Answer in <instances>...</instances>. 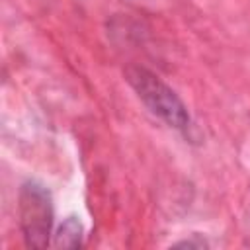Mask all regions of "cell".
Here are the masks:
<instances>
[{"label": "cell", "mask_w": 250, "mask_h": 250, "mask_svg": "<svg viewBox=\"0 0 250 250\" xmlns=\"http://www.w3.org/2000/svg\"><path fill=\"white\" fill-rule=\"evenodd\" d=\"M127 80L137 90L139 98L150 107L152 113L162 117L172 127L184 129L189 123V115L184 107V104L178 100V96L162 84L154 74L143 70V68H131L127 70Z\"/></svg>", "instance_id": "1"}, {"label": "cell", "mask_w": 250, "mask_h": 250, "mask_svg": "<svg viewBox=\"0 0 250 250\" xmlns=\"http://www.w3.org/2000/svg\"><path fill=\"white\" fill-rule=\"evenodd\" d=\"M20 225L27 246L45 248L53 225L49 191L39 184H25L20 191Z\"/></svg>", "instance_id": "2"}, {"label": "cell", "mask_w": 250, "mask_h": 250, "mask_svg": "<svg viewBox=\"0 0 250 250\" xmlns=\"http://www.w3.org/2000/svg\"><path fill=\"white\" fill-rule=\"evenodd\" d=\"M80 234H82V229H80V223L70 217L62 223V227L59 229V234H57V246H62V248H76L80 244Z\"/></svg>", "instance_id": "3"}]
</instances>
